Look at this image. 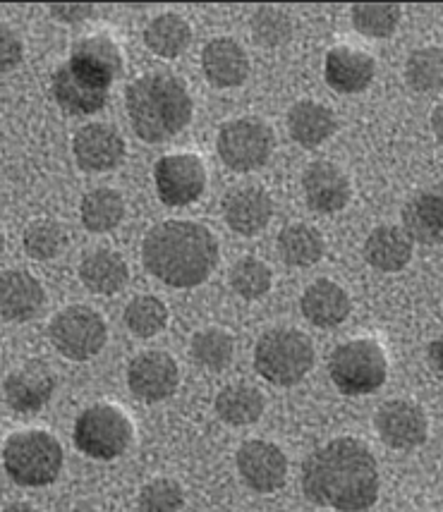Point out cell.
<instances>
[{
	"label": "cell",
	"instance_id": "6da1fadb",
	"mask_svg": "<svg viewBox=\"0 0 443 512\" xmlns=\"http://www.w3.org/2000/svg\"><path fill=\"white\" fill-rule=\"evenodd\" d=\"M302 493L309 503L338 512H364L379 501L381 477L372 448L360 438H333L302 462Z\"/></svg>",
	"mask_w": 443,
	"mask_h": 512
},
{
	"label": "cell",
	"instance_id": "7a4b0ae2",
	"mask_svg": "<svg viewBox=\"0 0 443 512\" xmlns=\"http://www.w3.org/2000/svg\"><path fill=\"white\" fill-rule=\"evenodd\" d=\"M221 259L216 235L197 221H163L144 235L142 264L171 288H197L206 283Z\"/></svg>",
	"mask_w": 443,
	"mask_h": 512
},
{
	"label": "cell",
	"instance_id": "3957f363",
	"mask_svg": "<svg viewBox=\"0 0 443 512\" xmlns=\"http://www.w3.org/2000/svg\"><path fill=\"white\" fill-rule=\"evenodd\" d=\"M132 130L142 142L161 144L190 125L194 103L185 79L173 72H147L125 89Z\"/></svg>",
	"mask_w": 443,
	"mask_h": 512
},
{
	"label": "cell",
	"instance_id": "277c9868",
	"mask_svg": "<svg viewBox=\"0 0 443 512\" xmlns=\"http://www.w3.org/2000/svg\"><path fill=\"white\" fill-rule=\"evenodd\" d=\"M65 453L60 441L53 434L41 429L17 431L3 443V467L5 474L17 486L53 484L63 472Z\"/></svg>",
	"mask_w": 443,
	"mask_h": 512
},
{
	"label": "cell",
	"instance_id": "5b68a950",
	"mask_svg": "<svg viewBox=\"0 0 443 512\" xmlns=\"http://www.w3.org/2000/svg\"><path fill=\"white\" fill-rule=\"evenodd\" d=\"M314 362V343L297 328H271L254 345V369L273 386H295L314 369Z\"/></svg>",
	"mask_w": 443,
	"mask_h": 512
},
{
	"label": "cell",
	"instance_id": "8992f818",
	"mask_svg": "<svg viewBox=\"0 0 443 512\" xmlns=\"http://www.w3.org/2000/svg\"><path fill=\"white\" fill-rule=\"evenodd\" d=\"M333 386L350 398H360L386 383L388 359L384 347L372 338H355L338 345L329 362Z\"/></svg>",
	"mask_w": 443,
	"mask_h": 512
},
{
	"label": "cell",
	"instance_id": "52a82bcc",
	"mask_svg": "<svg viewBox=\"0 0 443 512\" xmlns=\"http://www.w3.org/2000/svg\"><path fill=\"white\" fill-rule=\"evenodd\" d=\"M132 436H135V426L123 407L99 402V405L87 407L75 419L72 441L77 450L91 460L111 462L130 448Z\"/></svg>",
	"mask_w": 443,
	"mask_h": 512
},
{
	"label": "cell",
	"instance_id": "ba28073f",
	"mask_svg": "<svg viewBox=\"0 0 443 512\" xmlns=\"http://www.w3.org/2000/svg\"><path fill=\"white\" fill-rule=\"evenodd\" d=\"M48 338L63 357L72 362H87L106 347L108 326L96 309L72 304L60 309L48 323Z\"/></svg>",
	"mask_w": 443,
	"mask_h": 512
},
{
	"label": "cell",
	"instance_id": "9c48e42d",
	"mask_svg": "<svg viewBox=\"0 0 443 512\" xmlns=\"http://www.w3.org/2000/svg\"><path fill=\"white\" fill-rule=\"evenodd\" d=\"M273 139L271 127L257 118H235L221 125L216 134V151L233 173H252L266 166L271 158Z\"/></svg>",
	"mask_w": 443,
	"mask_h": 512
},
{
	"label": "cell",
	"instance_id": "30bf717a",
	"mask_svg": "<svg viewBox=\"0 0 443 512\" xmlns=\"http://www.w3.org/2000/svg\"><path fill=\"white\" fill-rule=\"evenodd\" d=\"M154 182L161 204L180 209L202 197L209 175L197 154H168L156 161Z\"/></svg>",
	"mask_w": 443,
	"mask_h": 512
},
{
	"label": "cell",
	"instance_id": "8fae6325",
	"mask_svg": "<svg viewBox=\"0 0 443 512\" xmlns=\"http://www.w3.org/2000/svg\"><path fill=\"white\" fill-rule=\"evenodd\" d=\"M127 386L137 400L149 405L173 398L180 386L178 362L163 350L139 352L127 364Z\"/></svg>",
	"mask_w": 443,
	"mask_h": 512
},
{
	"label": "cell",
	"instance_id": "7c38bea8",
	"mask_svg": "<svg viewBox=\"0 0 443 512\" xmlns=\"http://www.w3.org/2000/svg\"><path fill=\"white\" fill-rule=\"evenodd\" d=\"M68 65L77 77L87 79L94 87L111 89L115 79L123 75V48L108 34L84 36L72 46Z\"/></svg>",
	"mask_w": 443,
	"mask_h": 512
},
{
	"label": "cell",
	"instance_id": "4fadbf2b",
	"mask_svg": "<svg viewBox=\"0 0 443 512\" xmlns=\"http://www.w3.org/2000/svg\"><path fill=\"white\" fill-rule=\"evenodd\" d=\"M374 429L384 446L393 450H412L427 441L429 422L427 414L415 402L388 400L374 414Z\"/></svg>",
	"mask_w": 443,
	"mask_h": 512
},
{
	"label": "cell",
	"instance_id": "5bb4252c",
	"mask_svg": "<svg viewBox=\"0 0 443 512\" xmlns=\"http://www.w3.org/2000/svg\"><path fill=\"white\" fill-rule=\"evenodd\" d=\"M235 465H238L242 481L252 491L264 493V496L281 491L288 481V457L271 441L242 443Z\"/></svg>",
	"mask_w": 443,
	"mask_h": 512
},
{
	"label": "cell",
	"instance_id": "9a60e30c",
	"mask_svg": "<svg viewBox=\"0 0 443 512\" xmlns=\"http://www.w3.org/2000/svg\"><path fill=\"white\" fill-rule=\"evenodd\" d=\"M72 154L77 166L87 173H108L123 163L125 139L108 123H89L72 139Z\"/></svg>",
	"mask_w": 443,
	"mask_h": 512
},
{
	"label": "cell",
	"instance_id": "2e32d148",
	"mask_svg": "<svg viewBox=\"0 0 443 512\" xmlns=\"http://www.w3.org/2000/svg\"><path fill=\"white\" fill-rule=\"evenodd\" d=\"M302 192L309 209L319 213H338L353 199V185L341 166L331 161L309 163L302 173Z\"/></svg>",
	"mask_w": 443,
	"mask_h": 512
},
{
	"label": "cell",
	"instance_id": "e0dca14e",
	"mask_svg": "<svg viewBox=\"0 0 443 512\" xmlns=\"http://www.w3.org/2000/svg\"><path fill=\"white\" fill-rule=\"evenodd\" d=\"M56 393V376L41 362H29L24 367L10 371L3 383L5 402L15 412H39L51 402Z\"/></svg>",
	"mask_w": 443,
	"mask_h": 512
},
{
	"label": "cell",
	"instance_id": "ac0fdd59",
	"mask_svg": "<svg viewBox=\"0 0 443 512\" xmlns=\"http://www.w3.org/2000/svg\"><path fill=\"white\" fill-rule=\"evenodd\" d=\"M223 218L228 228L242 237L259 235L273 218V199L264 187L242 185L223 199Z\"/></svg>",
	"mask_w": 443,
	"mask_h": 512
},
{
	"label": "cell",
	"instance_id": "d6986e66",
	"mask_svg": "<svg viewBox=\"0 0 443 512\" xmlns=\"http://www.w3.org/2000/svg\"><path fill=\"white\" fill-rule=\"evenodd\" d=\"M376 63L369 53L353 46H333L326 53V84L338 94H362L374 82Z\"/></svg>",
	"mask_w": 443,
	"mask_h": 512
},
{
	"label": "cell",
	"instance_id": "ffe728a7",
	"mask_svg": "<svg viewBox=\"0 0 443 512\" xmlns=\"http://www.w3.org/2000/svg\"><path fill=\"white\" fill-rule=\"evenodd\" d=\"M202 70L211 87L233 89L250 77V58L238 41L230 36H218L204 46Z\"/></svg>",
	"mask_w": 443,
	"mask_h": 512
},
{
	"label": "cell",
	"instance_id": "44dd1931",
	"mask_svg": "<svg viewBox=\"0 0 443 512\" xmlns=\"http://www.w3.org/2000/svg\"><path fill=\"white\" fill-rule=\"evenodd\" d=\"M46 290L29 271L0 273V316L8 321H29L41 312Z\"/></svg>",
	"mask_w": 443,
	"mask_h": 512
},
{
	"label": "cell",
	"instance_id": "7402d4cb",
	"mask_svg": "<svg viewBox=\"0 0 443 512\" xmlns=\"http://www.w3.org/2000/svg\"><path fill=\"white\" fill-rule=\"evenodd\" d=\"M300 309L305 319L317 328H336L353 312V300L338 283L329 278H319L305 290Z\"/></svg>",
	"mask_w": 443,
	"mask_h": 512
},
{
	"label": "cell",
	"instance_id": "603a6c76",
	"mask_svg": "<svg viewBox=\"0 0 443 512\" xmlns=\"http://www.w3.org/2000/svg\"><path fill=\"white\" fill-rule=\"evenodd\" d=\"M415 242L403 233L400 225H379L364 240V261L376 271L398 273L410 264Z\"/></svg>",
	"mask_w": 443,
	"mask_h": 512
},
{
	"label": "cell",
	"instance_id": "cb8c5ba5",
	"mask_svg": "<svg viewBox=\"0 0 443 512\" xmlns=\"http://www.w3.org/2000/svg\"><path fill=\"white\" fill-rule=\"evenodd\" d=\"M53 99L70 115H94L108 103V89L94 87L87 79L77 77L68 63L53 72Z\"/></svg>",
	"mask_w": 443,
	"mask_h": 512
},
{
	"label": "cell",
	"instance_id": "d4e9b609",
	"mask_svg": "<svg viewBox=\"0 0 443 512\" xmlns=\"http://www.w3.org/2000/svg\"><path fill=\"white\" fill-rule=\"evenodd\" d=\"M338 130V120L329 106L319 101H297L288 111V132L305 149L324 144Z\"/></svg>",
	"mask_w": 443,
	"mask_h": 512
},
{
	"label": "cell",
	"instance_id": "484cf974",
	"mask_svg": "<svg viewBox=\"0 0 443 512\" xmlns=\"http://www.w3.org/2000/svg\"><path fill=\"white\" fill-rule=\"evenodd\" d=\"M403 233L420 245H439L443 235V199L439 192H420L403 206Z\"/></svg>",
	"mask_w": 443,
	"mask_h": 512
},
{
	"label": "cell",
	"instance_id": "4316f807",
	"mask_svg": "<svg viewBox=\"0 0 443 512\" xmlns=\"http://www.w3.org/2000/svg\"><path fill=\"white\" fill-rule=\"evenodd\" d=\"M80 280L94 295H115L130 280L127 261L111 249H94L82 259Z\"/></svg>",
	"mask_w": 443,
	"mask_h": 512
},
{
	"label": "cell",
	"instance_id": "83f0119b",
	"mask_svg": "<svg viewBox=\"0 0 443 512\" xmlns=\"http://www.w3.org/2000/svg\"><path fill=\"white\" fill-rule=\"evenodd\" d=\"M276 249L278 256L283 259V264L295 268H309L321 261V256L326 252V242L324 235H321L314 225L288 223L281 233H278Z\"/></svg>",
	"mask_w": 443,
	"mask_h": 512
},
{
	"label": "cell",
	"instance_id": "f1b7e54d",
	"mask_svg": "<svg viewBox=\"0 0 443 512\" xmlns=\"http://www.w3.org/2000/svg\"><path fill=\"white\" fill-rule=\"evenodd\" d=\"M144 44L154 56L175 60L192 44V27L178 12H163L144 29Z\"/></svg>",
	"mask_w": 443,
	"mask_h": 512
},
{
	"label": "cell",
	"instance_id": "f546056e",
	"mask_svg": "<svg viewBox=\"0 0 443 512\" xmlns=\"http://www.w3.org/2000/svg\"><path fill=\"white\" fill-rule=\"evenodd\" d=\"M266 400L259 388L247 386V383H235L226 386L216 395L214 410L221 422L230 426H250L259 422L264 414Z\"/></svg>",
	"mask_w": 443,
	"mask_h": 512
},
{
	"label": "cell",
	"instance_id": "4dcf8cb0",
	"mask_svg": "<svg viewBox=\"0 0 443 512\" xmlns=\"http://www.w3.org/2000/svg\"><path fill=\"white\" fill-rule=\"evenodd\" d=\"M82 225L89 233H111L125 218V199L113 187H96L84 194L80 204Z\"/></svg>",
	"mask_w": 443,
	"mask_h": 512
},
{
	"label": "cell",
	"instance_id": "1f68e13d",
	"mask_svg": "<svg viewBox=\"0 0 443 512\" xmlns=\"http://www.w3.org/2000/svg\"><path fill=\"white\" fill-rule=\"evenodd\" d=\"M192 359L209 371H223L233 362L235 338L226 328H204L192 335Z\"/></svg>",
	"mask_w": 443,
	"mask_h": 512
},
{
	"label": "cell",
	"instance_id": "d6a6232c",
	"mask_svg": "<svg viewBox=\"0 0 443 512\" xmlns=\"http://www.w3.org/2000/svg\"><path fill=\"white\" fill-rule=\"evenodd\" d=\"M405 82L417 94H439L443 84V53L439 46H424L410 53L405 63Z\"/></svg>",
	"mask_w": 443,
	"mask_h": 512
},
{
	"label": "cell",
	"instance_id": "836d02e7",
	"mask_svg": "<svg viewBox=\"0 0 443 512\" xmlns=\"http://www.w3.org/2000/svg\"><path fill=\"white\" fill-rule=\"evenodd\" d=\"M123 319L125 326L137 338H154V335L166 331L171 312H168L166 302L159 300L156 295H139L135 300L127 302Z\"/></svg>",
	"mask_w": 443,
	"mask_h": 512
},
{
	"label": "cell",
	"instance_id": "e575fe53",
	"mask_svg": "<svg viewBox=\"0 0 443 512\" xmlns=\"http://www.w3.org/2000/svg\"><path fill=\"white\" fill-rule=\"evenodd\" d=\"M403 8L398 3H357L350 10L353 27L369 39H388L398 29Z\"/></svg>",
	"mask_w": 443,
	"mask_h": 512
},
{
	"label": "cell",
	"instance_id": "d590c367",
	"mask_svg": "<svg viewBox=\"0 0 443 512\" xmlns=\"http://www.w3.org/2000/svg\"><path fill=\"white\" fill-rule=\"evenodd\" d=\"M22 247L32 259L48 261L56 259L68 247V233L58 221L51 218H36L27 225L22 235Z\"/></svg>",
	"mask_w": 443,
	"mask_h": 512
},
{
	"label": "cell",
	"instance_id": "8d00e7d4",
	"mask_svg": "<svg viewBox=\"0 0 443 512\" xmlns=\"http://www.w3.org/2000/svg\"><path fill=\"white\" fill-rule=\"evenodd\" d=\"M230 288L238 292L242 300H259L273 285L271 268L264 264L257 256H242L230 266Z\"/></svg>",
	"mask_w": 443,
	"mask_h": 512
},
{
	"label": "cell",
	"instance_id": "74e56055",
	"mask_svg": "<svg viewBox=\"0 0 443 512\" xmlns=\"http://www.w3.org/2000/svg\"><path fill=\"white\" fill-rule=\"evenodd\" d=\"M139 512H180L185 505V491L175 479H151L139 489Z\"/></svg>",
	"mask_w": 443,
	"mask_h": 512
},
{
	"label": "cell",
	"instance_id": "f35d334b",
	"mask_svg": "<svg viewBox=\"0 0 443 512\" xmlns=\"http://www.w3.org/2000/svg\"><path fill=\"white\" fill-rule=\"evenodd\" d=\"M250 27L254 41L266 48L288 44L290 36H293V20L283 10L269 8V5L254 12Z\"/></svg>",
	"mask_w": 443,
	"mask_h": 512
},
{
	"label": "cell",
	"instance_id": "ab89813d",
	"mask_svg": "<svg viewBox=\"0 0 443 512\" xmlns=\"http://www.w3.org/2000/svg\"><path fill=\"white\" fill-rule=\"evenodd\" d=\"M22 56L24 44L20 34H17L10 24L0 22V75L15 70V67L22 63Z\"/></svg>",
	"mask_w": 443,
	"mask_h": 512
},
{
	"label": "cell",
	"instance_id": "60d3db41",
	"mask_svg": "<svg viewBox=\"0 0 443 512\" xmlns=\"http://www.w3.org/2000/svg\"><path fill=\"white\" fill-rule=\"evenodd\" d=\"M48 12H51L53 20L58 22H65V24H80L84 20H89L91 12H94V5H48Z\"/></svg>",
	"mask_w": 443,
	"mask_h": 512
},
{
	"label": "cell",
	"instance_id": "b9f144b4",
	"mask_svg": "<svg viewBox=\"0 0 443 512\" xmlns=\"http://www.w3.org/2000/svg\"><path fill=\"white\" fill-rule=\"evenodd\" d=\"M441 340H434L432 345H429V362H432V367H434V371H441Z\"/></svg>",
	"mask_w": 443,
	"mask_h": 512
},
{
	"label": "cell",
	"instance_id": "7bdbcfd3",
	"mask_svg": "<svg viewBox=\"0 0 443 512\" xmlns=\"http://www.w3.org/2000/svg\"><path fill=\"white\" fill-rule=\"evenodd\" d=\"M0 512H39V510L29 503H10V505H5Z\"/></svg>",
	"mask_w": 443,
	"mask_h": 512
},
{
	"label": "cell",
	"instance_id": "ee69618b",
	"mask_svg": "<svg viewBox=\"0 0 443 512\" xmlns=\"http://www.w3.org/2000/svg\"><path fill=\"white\" fill-rule=\"evenodd\" d=\"M434 130L441 137V106L434 111Z\"/></svg>",
	"mask_w": 443,
	"mask_h": 512
},
{
	"label": "cell",
	"instance_id": "f6af8a7d",
	"mask_svg": "<svg viewBox=\"0 0 443 512\" xmlns=\"http://www.w3.org/2000/svg\"><path fill=\"white\" fill-rule=\"evenodd\" d=\"M70 512H101V510L94 508V505H75Z\"/></svg>",
	"mask_w": 443,
	"mask_h": 512
},
{
	"label": "cell",
	"instance_id": "bcb514c9",
	"mask_svg": "<svg viewBox=\"0 0 443 512\" xmlns=\"http://www.w3.org/2000/svg\"><path fill=\"white\" fill-rule=\"evenodd\" d=\"M3 245H5V235H3V230H0V252H3Z\"/></svg>",
	"mask_w": 443,
	"mask_h": 512
}]
</instances>
